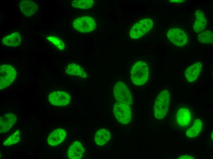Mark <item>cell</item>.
<instances>
[{"mask_svg":"<svg viewBox=\"0 0 213 159\" xmlns=\"http://www.w3.org/2000/svg\"><path fill=\"white\" fill-rule=\"evenodd\" d=\"M149 75L148 66L145 62L139 61L133 65L130 72V77L132 82L137 86L145 83Z\"/></svg>","mask_w":213,"mask_h":159,"instance_id":"6da1fadb","label":"cell"},{"mask_svg":"<svg viewBox=\"0 0 213 159\" xmlns=\"http://www.w3.org/2000/svg\"><path fill=\"white\" fill-rule=\"evenodd\" d=\"M170 94L167 90L161 91L158 95L155 100L154 111L155 117L158 119H161L167 114L170 105Z\"/></svg>","mask_w":213,"mask_h":159,"instance_id":"7a4b0ae2","label":"cell"},{"mask_svg":"<svg viewBox=\"0 0 213 159\" xmlns=\"http://www.w3.org/2000/svg\"><path fill=\"white\" fill-rule=\"evenodd\" d=\"M114 97L118 102L131 105L133 104V98L130 91L122 82H117L113 89Z\"/></svg>","mask_w":213,"mask_h":159,"instance_id":"3957f363","label":"cell"},{"mask_svg":"<svg viewBox=\"0 0 213 159\" xmlns=\"http://www.w3.org/2000/svg\"><path fill=\"white\" fill-rule=\"evenodd\" d=\"M153 25V21L150 19L141 20L132 27L129 33L130 37L133 39L140 38L151 30Z\"/></svg>","mask_w":213,"mask_h":159,"instance_id":"277c9868","label":"cell"},{"mask_svg":"<svg viewBox=\"0 0 213 159\" xmlns=\"http://www.w3.org/2000/svg\"><path fill=\"white\" fill-rule=\"evenodd\" d=\"M17 75L16 71L12 66L4 64L0 66V89L9 86L14 81Z\"/></svg>","mask_w":213,"mask_h":159,"instance_id":"5b68a950","label":"cell"},{"mask_svg":"<svg viewBox=\"0 0 213 159\" xmlns=\"http://www.w3.org/2000/svg\"><path fill=\"white\" fill-rule=\"evenodd\" d=\"M114 115L120 123L123 124L129 123L132 118V112L129 105L125 103L117 102L113 107Z\"/></svg>","mask_w":213,"mask_h":159,"instance_id":"8992f818","label":"cell"},{"mask_svg":"<svg viewBox=\"0 0 213 159\" xmlns=\"http://www.w3.org/2000/svg\"><path fill=\"white\" fill-rule=\"evenodd\" d=\"M73 28L76 30L83 33L91 32L96 28V23L92 17L84 16L75 19L73 23Z\"/></svg>","mask_w":213,"mask_h":159,"instance_id":"52a82bcc","label":"cell"},{"mask_svg":"<svg viewBox=\"0 0 213 159\" xmlns=\"http://www.w3.org/2000/svg\"><path fill=\"white\" fill-rule=\"evenodd\" d=\"M167 36L170 41L178 46H184L188 40L187 35L183 30L178 28L170 29L167 33Z\"/></svg>","mask_w":213,"mask_h":159,"instance_id":"ba28073f","label":"cell"},{"mask_svg":"<svg viewBox=\"0 0 213 159\" xmlns=\"http://www.w3.org/2000/svg\"><path fill=\"white\" fill-rule=\"evenodd\" d=\"M48 100L51 104L58 106L68 105L70 100V97L67 93L62 91H56L50 93Z\"/></svg>","mask_w":213,"mask_h":159,"instance_id":"9c48e42d","label":"cell"},{"mask_svg":"<svg viewBox=\"0 0 213 159\" xmlns=\"http://www.w3.org/2000/svg\"><path fill=\"white\" fill-rule=\"evenodd\" d=\"M192 119V113L189 109L185 107L179 108L176 115V121L177 125L182 128L189 125Z\"/></svg>","mask_w":213,"mask_h":159,"instance_id":"30bf717a","label":"cell"},{"mask_svg":"<svg viewBox=\"0 0 213 159\" xmlns=\"http://www.w3.org/2000/svg\"><path fill=\"white\" fill-rule=\"evenodd\" d=\"M17 117L14 114L7 113L0 118V132L5 133L8 131L17 120Z\"/></svg>","mask_w":213,"mask_h":159,"instance_id":"8fae6325","label":"cell"},{"mask_svg":"<svg viewBox=\"0 0 213 159\" xmlns=\"http://www.w3.org/2000/svg\"><path fill=\"white\" fill-rule=\"evenodd\" d=\"M202 67V63L198 62L191 65L186 69L184 76L189 82H193L197 79L201 72Z\"/></svg>","mask_w":213,"mask_h":159,"instance_id":"7c38bea8","label":"cell"},{"mask_svg":"<svg viewBox=\"0 0 213 159\" xmlns=\"http://www.w3.org/2000/svg\"><path fill=\"white\" fill-rule=\"evenodd\" d=\"M66 136L65 131L61 128L56 129L52 131L49 135L47 142L52 146L58 145L61 143L65 139Z\"/></svg>","mask_w":213,"mask_h":159,"instance_id":"4fadbf2b","label":"cell"},{"mask_svg":"<svg viewBox=\"0 0 213 159\" xmlns=\"http://www.w3.org/2000/svg\"><path fill=\"white\" fill-rule=\"evenodd\" d=\"M20 10L23 14L27 17L34 15L38 9L37 5L34 2L28 0L21 1L19 4Z\"/></svg>","mask_w":213,"mask_h":159,"instance_id":"5bb4252c","label":"cell"},{"mask_svg":"<svg viewBox=\"0 0 213 159\" xmlns=\"http://www.w3.org/2000/svg\"><path fill=\"white\" fill-rule=\"evenodd\" d=\"M84 149L79 141L74 142L69 146L68 152V157L71 159H80L83 156Z\"/></svg>","mask_w":213,"mask_h":159,"instance_id":"9a60e30c","label":"cell"},{"mask_svg":"<svg viewBox=\"0 0 213 159\" xmlns=\"http://www.w3.org/2000/svg\"><path fill=\"white\" fill-rule=\"evenodd\" d=\"M196 20L193 24V29L196 33L200 32L205 28L207 24V20L203 12L200 9L195 11Z\"/></svg>","mask_w":213,"mask_h":159,"instance_id":"2e32d148","label":"cell"},{"mask_svg":"<svg viewBox=\"0 0 213 159\" xmlns=\"http://www.w3.org/2000/svg\"><path fill=\"white\" fill-rule=\"evenodd\" d=\"M110 138V134L107 130L102 128L95 133V142L98 145L101 146L106 143Z\"/></svg>","mask_w":213,"mask_h":159,"instance_id":"e0dca14e","label":"cell"},{"mask_svg":"<svg viewBox=\"0 0 213 159\" xmlns=\"http://www.w3.org/2000/svg\"><path fill=\"white\" fill-rule=\"evenodd\" d=\"M202 127L201 120L196 119L192 126L185 132L186 136L189 138H193L198 136L201 131Z\"/></svg>","mask_w":213,"mask_h":159,"instance_id":"ac0fdd59","label":"cell"},{"mask_svg":"<svg viewBox=\"0 0 213 159\" xmlns=\"http://www.w3.org/2000/svg\"><path fill=\"white\" fill-rule=\"evenodd\" d=\"M21 40L20 34L17 32H15L3 38L2 43L6 46L14 47L19 45Z\"/></svg>","mask_w":213,"mask_h":159,"instance_id":"d6986e66","label":"cell"},{"mask_svg":"<svg viewBox=\"0 0 213 159\" xmlns=\"http://www.w3.org/2000/svg\"><path fill=\"white\" fill-rule=\"evenodd\" d=\"M66 74L69 75L79 76L82 78H85L87 75L83 69L79 65L72 63L68 65L65 70Z\"/></svg>","mask_w":213,"mask_h":159,"instance_id":"ffe728a7","label":"cell"},{"mask_svg":"<svg viewBox=\"0 0 213 159\" xmlns=\"http://www.w3.org/2000/svg\"><path fill=\"white\" fill-rule=\"evenodd\" d=\"M94 4L92 0H76L73 1L71 5L75 8L86 9L92 7Z\"/></svg>","mask_w":213,"mask_h":159,"instance_id":"44dd1931","label":"cell"},{"mask_svg":"<svg viewBox=\"0 0 213 159\" xmlns=\"http://www.w3.org/2000/svg\"><path fill=\"white\" fill-rule=\"evenodd\" d=\"M197 38L199 42L202 44H210L213 43V32L209 30L205 31L200 33Z\"/></svg>","mask_w":213,"mask_h":159,"instance_id":"7402d4cb","label":"cell"},{"mask_svg":"<svg viewBox=\"0 0 213 159\" xmlns=\"http://www.w3.org/2000/svg\"><path fill=\"white\" fill-rule=\"evenodd\" d=\"M20 140V132L17 130L3 142V145L5 146H11L17 143Z\"/></svg>","mask_w":213,"mask_h":159,"instance_id":"603a6c76","label":"cell"},{"mask_svg":"<svg viewBox=\"0 0 213 159\" xmlns=\"http://www.w3.org/2000/svg\"><path fill=\"white\" fill-rule=\"evenodd\" d=\"M47 39L54 45L59 49L64 50L65 46V44L60 39L54 36H50L47 37Z\"/></svg>","mask_w":213,"mask_h":159,"instance_id":"cb8c5ba5","label":"cell"},{"mask_svg":"<svg viewBox=\"0 0 213 159\" xmlns=\"http://www.w3.org/2000/svg\"><path fill=\"white\" fill-rule=\"evenodd\" d=\"M178 159H194V158L191 156L188 155H183L180 156L178 158Z\"/></svg>","mask_w":213,"mask_h":159,"instance_id":"d4e9b609","label":"cell"},{"mask_svg":"<svg viewBox=\"0 0 213 159\" xmlns=\"http://www.w3.org/2000/svg\"><path fill=\"white\" fill-rule=\"evenodd\" d=\"M185 1V0H170V2H182Z\"/></svg>","mask_w":213,"mask_h":159,"instance_id":"484cf974","label":"cell"},{"mask_svg":"<svg viewBox=\"0 0 213 159\" xmlns=\"http://www.w3.org/2000/svg\"><path fill=\"white\" fill-rule=\"evenodd\" d=\"M211 137L212 139V140H213V132H212V135H211Z\"/></svg>","mask_w":213,"mask_h":159,"instance_id":"4316f807","label":"cell"}]
</instances>
